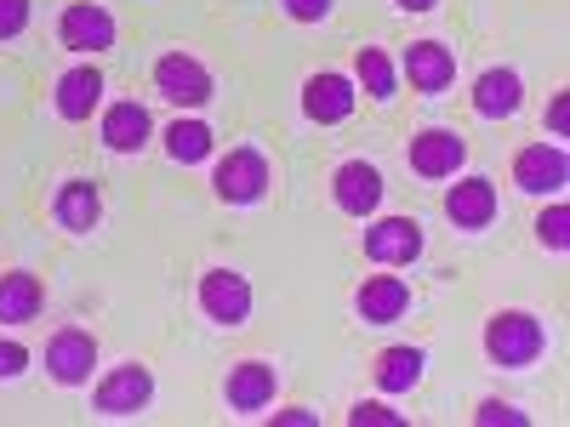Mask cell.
<instances>
[{"label": "cell", "instance_id": "cell-1", "mask_svg": "<svg viewBox=\"0 0 570 427\" xmlns=\"http://www.w3.org/2000/svg\"><path fill=\"white\" fill-rule=\"evenodd\" d=\"M548 354V325L525 308H502L491 325H485V359L502 365V370H531L537 359Z\"/></svg>", "mask_w": 570, "mask_h": 427}, {"label": "cell", "instance_id": "cell-2", "mask_svg": "<svg viewBox=\"0 0 570 427\" xmlns=\"http://www.w3.org/2000/svg\"><path fill=\"white\" fill-rule=\"evenodd\" d=\"M422 222L416 217H376V222H365V234H360V251H365V262H376V268H411L416 257H422Z\"/></svg>", "mask_w": 570, "mask_h": 427}, {"label": "cell", "instance_id": "cell-3", "mask_svg": "<svg viewBox=\"0 0 570 427\" xmlns=\"http://www.w3.org/2000/svg\"><path fill=\"white\" fill-rule=\"evenodd\" d=\"M268 182H274V171H268L263 149H228L212 171V188L223 206H257L268 195Z\"/></svg>", "mask_w": 570, "mask_h": 427}, {"label": "cell", "instance_id": "cell-4", "mask_svg": "<svg viewBox=\"0 0 570 427\" xmlns=\"http://www.w3.org/2000/svg\"><path fill=\"white\" fill-rule=\"evenodd\" d=\"M149 399H155V376H149V365H137V359L115 365L104 383H98V394H91L98 416H109V421L142 416V410H149Z\"/></svg>", "mask_w": 570, "mask_h": 427}, {"label": "cell", "instance_id": "cell-5", "mask_svg": "<svg viewBox=\"0 0 570 427\" xmlns=\"http://www.w3.org/2000/svg\"><path fill=\"white\" fill-rule=\"evenodd\" d=\"M155 91H160L166 103H177V109H206L212 91H217V80H212V69H206L200 58L166 52V58L155 63Z\"/></svg>", "mask_w": 570, "mask_h": 427}, {"label": "cell", "instance_id": "cell-6", "mask_svg": "<svg viewBox=\"0 0 570 427\" xmlns=\"http://www.w3.org/2000/svg\"><path fill=\"white\" fill-rule=\"evenodd\" d=\"M91 365H98V337L80 325H63L52 342H46V376H52L58 388H80L91 383Z\"/></svg>", "mask_w": 570, "mask_h": 427}, {"label": "cell", "instance_id": "cell-7", "mask_svg": "<svg viewBox=\"0 0 570 427\" xmlns=\"http://www.w3.org/2000/svg\"><path fill=\"white\" fill-rule=\"evenodd\" d=\"M200 308H206V319H217L228 330L246 325L252 319V279L234 268H206L200 274Z\"/></svg>", "mask_w": 570, "mask_h": 427}, {"label": "cell", "instance_id": "cell-8", "mask_svg": "<svg viewBox=\"0 0 570 427\" xmlns=\"http://www.w3.org/2000/svg\"><path fill=\"white\" fill-rule=\"evenodd\" d=\"M331 200H337L343 217H376V206H383V171H376L371 160H343L337 171H331Z\"/></svg>", "mask_w": 570, "mask_h": 427}, {"label": "cell", "instance_id": "cell-9", "mask_svg": "<svg viewBox=\"0 0 570 427\" xmlns=\"http://www.w3.org/2000/svg\"><path fill=\"white\" fill-rule=\"evenodd\" d=\"M274 394H279V370L268 359H240L223 383V399L234 416H263L274 405Z\"/></svg>", "mask_w": 570, "mask_h": 427}, {"label": "cell", "instance_id": "cell-10", "mask_svg": "<svg viewBox=\"0 0 570 427\" xmlns=\"http://www.w3.org/2000/svg\"><path fill=\"white\" fill-rule=\"evenodd\" d=\"M405 160H411L416 177H434V182H440V177H456V171L468 166V142H462L456 131H445V126H428V131L411 137Z\"/></svg>", "mask_w": 570, "mask_h": 427}, {"label": "cell", "instance_id": "cell-11", "mask_svg": "<svg viewBox=\"0 0 570 427\" xmlns=\"http://www.w3.org/2000/svg\"><path fill=\"white\" fill-rule=\"evenodd\" d=\"M513 182L525 188V195L548 200V195H564V182H570V160L559 142H531V149H519L513 160Z\"/></svg>", "mask_w": 570, "mask_h": 427}, {"label": "cell", "instance_id": "cell-12", "mask_svg": "<svg viewBox=\"0 0 570 427\" xmlns=\"http://www.w3.org/2000/svg\"><path fill=\"white\" fill-rule=\"evenodd\" d=\"M58 40L80 58H98V52L115 46V18L98 7V0H75V7L58 18Z\"/></svg>", "mask_w": 570, "mask_h": 427}, {"label": "cell", "instance_id": "cell-13", "mask_svg": "<svg viewBox=\"0 0 570 427\" xmlns=\"http://www.w3.org/2000/svg\"><path fill=\"white\" fill-rule=\"evenodd\" d=\"M400 69H405L411 91H422V98H440V91H451V80H456V52H451L445 40H411Z\"/></svg>", "mask_w": 570, "mask_h": 427}, {"label": "cell", "instance_id": "cell-14", "mask_svg": "<svg viewBox=\"0 0 570 427\" xmlns=\"http://www.w3.org/2000/svg\"><path fill=\"white\" fill-rule=\"evenodd\" d=\"M354 103H360V91H354V80L348 75H308L303 80V115L314 120V126H343L348 115H354Z\"/></svg>", "mask_w": 570, "mask_h": 427}, {"label": "cell", "instance_id": "cell-15", "mask_svg": "<svg viewBox=\"0 0 570 427\" xmlns=\"http://www.w3.org/2000/svg\"><path fill=\"white\" fill-rule=\"evenodd\" d=\"M497 211H502V200H497V182H491V177H462V182H451V195H445V217H451L462 234L491 228V222H497Z\"/></svg>", "mask_w": 570, "mask_h": 427}, {"label": "cell", "instance_id": "cell-16", "mask_svg": "<svg viewBox=\"0 0 570 427\" xmlns=\"http://www.w3.org/2000/svg\"><path fill=\"white\" fill-rule=\"evenodd\" d=\"M405 308H411V285L400 274H371L354 291V314L365 325H394V319H405Z\"/></svg>", "mask_w": 570, "mask_h": 427}, {"label": "cell", "instance_id": "cell-17", "mask_svg": "<svg viewBox=\"0 0 570 427\" xmlns=\"http://www.w3.org/2000/svg\"><path fill=\"white\" fill-rule=\"evenodd\" d=\"M468 98H473V115L480 120H513L519 103H525V80H519V69H485Z\"/></svg>", "mask_w": 570, "mask_h": 427}, {"label": "cell", "instance_id": "cell-18", "mask_svg": "<svg viewBox=\"0 0 570 427\" xmlns=\"http://www.w3.org/2000/svg\"><path fill=\"white\" fill-rule=\"evenodd\" d=\"M149 137H155V120L137 98L104 109V149L109 155H137V149H149Z\"/></svg>", "mask_w": 570, "mask_h": 427}, {"label": "cell", "instance_id": "cell-19", "mask_svg": "<svg viewBox=\"0 0 570 427\" xmlns=\"http://www.w3.org/2000/svg\"><path fill=\"white\" fill-rule=\"evenodd\" d=\"M52 103H58L63 120H91V109L104 103V69H98V63H75V69L58 80Z\"/></svg>", "mask_w": 570, "mask_h": 427}, {"label": "cell", "instance_id": "cell-20", "mask_svg": "<svg viewBox=\"0 0 570 427\" xmlns=\"http://www.w3.org/2000/svg\"><path fill=\"white\" fill-rule=\"evenodd\" d=\"M52 217L69 228V234H91L104 222V195H98V182H86V177H69L58 188V200H52Z\"/></svg>", "mask_w": 570, "mask_h": 427}, {"label": "cell", "instance_id": "cell-21", "mask_svg": "<svg viewBox=\"0 0 570 427\" xmlns=\"http://www.w3.org/2000/svg\"><path fill=\"white\" fill-rule=\"evenodd\" d=\"M40 302H46V291H40V279H35L29 268L0 274V325H29V319H40Z\"/></svg>", "mask_w": 570, "mask_h": 427}, {"label": "cell", "instance_id": "cell-22", "mask_svg": "<svg viewBox=\"0 0 570 427\" xmlns=\"http://www.w3.org/2000/svg\"><path fill=\"white\" fill-rule=\"evenodd\" d=\"M166 155H171L177 166H200V160L217 155V131H212L206 120H171V126H166Z\"/></svg>", "mask_w": 570, "mask_h": 427}, {"label": "cell", "instance_id": "cell-23", "mask_svg": "<svg viewBox=\"0 0 570 427\" xmlns=\"http://www.w3.org/2000/svg\"><path fill=\"white\" fill-rule=\"evenodd\" d=\"M422 365H428L422 348H383L376 354V388L383 394H411L422 383Z\"/></svg>", "mask_w": 570, "mask_h": 427}, {"label": "cell", "instance_id": "cell-24", "mask_svg": "<svg viewBox=\"0 0 570 427\" xmlns=\"http://www.w3.org/2000/svg\"><path fill=\"white\" fill-rule=\"evenodd\" d=\"M354 80L365 86V98H376V103H394L400 98V69L389 63V52H376V46H360Z\"/></svg>", "mask_w": 570, "mask_h": 427}, {"label": "cell", "instance_id": "cell-25", "mask_svg": "<svg viewBox=\"0 0 570 427\" xmlns=\"http://www.w3.org/2000/svg\"><path fill=\"white\" fill-rule=\"evenodd\" d=\"M537 240H542L548 251H559V257L570 251V206H564L559 195H553V206L537 217Z\"/></svg>", "mask_w": 570, "mask_h": 427}, {"label": "cell", "instance_id": "cell-26", "mask_svg": "<svg viewBox=\"0 0 570 427\" xmlns=\"http://www.w3.org/2000/svg\"><path fill=\"white\" fill-rule=\"evenodd\" d=\"M348 427H405V416L389 410L383 399H360V405L348 410Z\"/></svg>", "mask_w": 570, "mask_h": 427}, {"label": "cell", "instance_id": "cell-27", "mask_svg": "<svg viewBox=\"0 0 570 427\" xmlns=\"http://www.w3.org/2000/svg\"><path fill=\"white\" fill-rule=\"evenodd\" d=\"M473 421H480V427H497V421H502V427H525L531 416L513 410V405H502V399H485L480 410H473Z\"/></svg>", "mask_w": 570, "mask_h": 427}, {"label": "cell", "instance_id": "cell-28", "mask_svg": "<svg viewBox=\"0 0 570 427\" xmlns=\"http://www.w3.org/2000/svg\"><path fill=\"white\" fill-rule=\"evenodd\" d=\"M29 0H0V40H18L29 29Z\"/></svg>", "mask_w": 570, "mask_h": 427}, {"label": "cell", "instance_id": "cell-29", "mask_svg": "<svg viewBox=\"0 0 570 427\" xmlns=\"http://www.w3.org/2000/svg\"><path fill=\"white\" fill-rule=\"evenodd\" d=\"M279 7L292 23H325L331 18V0H279Z\"/></svg>", "mask_w": 570, "mask_h": 427}, {"label": "cell", "instance_id": "cell-30", "mask_svg": "<svg viewBox=\"0 0 570 427\" xmlns=\"http://www.w3.org/2000/svg\"><path fill=\"white\" fill-rule=\"evenodd\" d=\"M29 370V348L23 342H0V383H18Z\"/></svg>", "mask_w": 570, "mask_h": 427}, {"label": "cell", "instance_id": "cell-31", "mask_svg": "<svg viewBox=\"0 0 570 427\" xmlns=\"http://www.w3.org/2000/svg\"><path fill=\"white\" fill-rule=\"evenodd\" d=\"M564 126H570V91H559V98L548 103V131L564 137Z\"/></svg>", "mask_w": 570, "mask_h": 427}, {"label": "cell", "instance_id": "cell-32", "mask_svg": "<svg viewBox=\"0 0 570 427\" xmlns=\"http://www.w3.org/2000/svg\"><path fill=\"white\" fill-rule=\"evenodd\" d=\"M274 427H314V410L292 405V410H274Z\"/></svg>", "mask_w": 570, "mask_h": 427}, {"label": "cell", "instance_id": "cell-33", "mask_svg": "<svg viewBox=\"0 0 570 427\" xmlns=\"http://www.w3.org/2000/svg\"><path fill=\"white\" fill-rule=\"evenodd\" d=\"M394 7H400V12H434L440 0H394Z\"/></svg>", "mask_w": 570, "mask_h": 427}]
</instances>
